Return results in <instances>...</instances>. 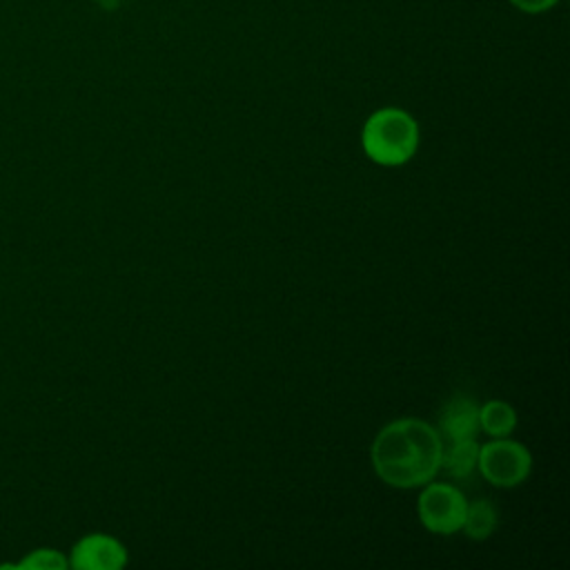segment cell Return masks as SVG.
I'll list each match as a JSON object with an SVG mask.
<instances>
[{
  "instance_id": "5",
  "label": "cell",
  "mask_w": 570,
  "mask_h": 570,
  "mask_svg": "<svg viewBox=\"0 0 570 570\" xmlns=\"http://www.w3.org/2000/svg\"><path fill=\"white\" fill-rule=\"evenodd\" d=\"M73 570H120L127 566V548L111 534L91 532L80 537L67 557Z\"/></svg>"
},
{
  "instance_id": "10",
  "label": "cell",
  "mask_w": 570,
  "mask_h": 570,
  "mask_svg": "<svg viewBox=\"0 0 570 570\" xmlns=\"http://www.w3.org/2000/svg\"><path fill=\"white\" fill-rule=\"evenodd\" d=\"M0 568H13V570H65V568H69V561L56 548H33L20 561L2 563Z\"/></svg>"
},
{
  "instance_id": "2",
  "label": "cell",
  "mask_w": 570,
  "mask_h": 570,
  "mask_svg": "<svg viewBox=\"0 0 570 570\" xmlns=\"http://www.w3.org/2000/svg\"><path fill=\"white\" fill-rule=\"evenodd\" d=\"M361 145L370 160L383 167L405 165L419 147V125L414 116L399 107H383L367 116Z\"/></svg>"
},
{
  "instance_id": "7",
  "label": "cell",
  "mask_w": 570,
  "mask_h": 570,
  "mask_svg": "<svg viewBox=\"0 0 570 570\" xmlns=\"http://www.w3.org/2000/svg\"><path fill=\"white\" fill-rule=\"evenodd\" d=\"M479 456V443L476 439H459V441H443V456H441V470H445L450 476L463 479L470 476L476 468Z\"/></svg>"
},
{
  "instance_id": "4",
  "label": "cell",
  "mask_w": 570,
  "mask_h": 570,
  "mask_svg": "<svg viewBox=\"0 0 570 570\" xmlns=\"http://www.w3.org/2000/svg\"><path fill=\"white\" fill-rule=\"evenodd\" d=\"M465 505L468 501L456 485L428 481L419 494L416 510L425 530L434 534H454L463 525Z\"/></svg>"
},
{
  "instance_id": "1",
  "label": "cell",
  "mask_w": 570,
  "mask_h": 570,
  "mask_svg": "<svg viewBox=\"0 0 570 570\" xmlns=\"http://www.w3.org/2000/svg\"><path fill=\"white\" fill-rule=\"evenodd\" d=\"M443 436L416 416L385 423L370 445V461L379 479L392 488L425 485L441 470Z\"/></svg>"
},
{
  "instance_id": "3",
  "label": "cell",
  "mask_w": 570,
  "mask_h": 570,
  "mask_svg": "<svg viewBox=\"0 0 570 570\" xmlns=\"http://www.w3.org/2000/svg\"><path fill=\"white\" fill-rule=\"evenodd\" d=\"M476 468L481 476L497 488H514L523 483L532 470L530 450L505 436L479 445Z\"/></svg>"
},
{
  "instance_id": "11",
  "label": "cell",
  "mask_w": 570,
  "mask_h": 570,
  "mask_svg": "<svg viewBox=\"0 0 570 570\" xmlns=\"http://www.w3.org/2000/svg\"><path fill=\"white\" fill-rule=\"evenodd\" d=\"M559 0H510V4L523 13H543L552 9Z\"/></svg>"
},
{
  "instance_id": "8",
  "label": "cell",
  "mask_w": 570,
  "mask_h": 570,
  "mask_svg": "<svg viewBox=\"0 0 570 570\" xmlns=\"http://www.w3.org/2000/svg\"><path fill=\"white\" fill-rule=\"evenodd\" d=\"M499 523L497 508L488 499H474L472 503L465 505V517L461 530L474 539V541H485Z\"/></svg>"
},
{
  "instance_id": "6",
  "label": "cell",
  "mask_w": 570,
  "mask_h": 570,
  "mask_svg": "<svg viewBox=\"0 0 570 570\" xmlns=\"http://www.w3.org/2000/svg\"><path fill=\"white\" fill-rule=\"evenodd\" d=\"M436 430L443 436V441L476 439V434L481 432V428H479V405L470 396L454 394L441 407Z\"/></svg>"
},
{
  "instance_id": "9",
  "label": "cell",
  "mask_w": 570,
  "mask_h": 570,
  "mask_svg": "<svg viewBox=\"0 0 570 570\" xmlns=\"http://www.w3.org/2000/svg\"><path fill=\"white\" fill-rule=\"evenodd\" d=\"M479 428L494 439L508 436L517 428V412L505 401H499V399L485 401L479 407Z\"/></svg>"
}]
</instances>
